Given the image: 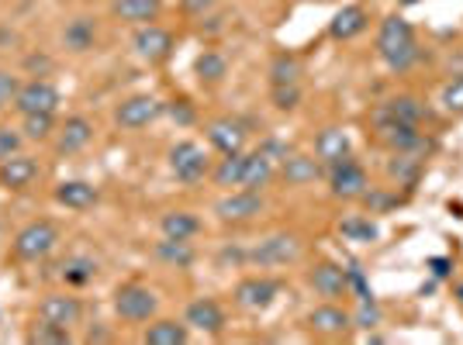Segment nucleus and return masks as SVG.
Returning a JSON list of instances; mask_svg holds the SVG:
<instances>
[{"mask_svg": "<svg viewBox=\"0 0 463 345\" xmlns=\"http://www.w3.org/2000/svg\"><path fill=\"white\" fill-rule=\"evenodd\" d=\"M370 24V14L364 4H346L343 11H335L328 21V35L335 42H353L356 35H364Z\"/></svg>", "mask_w": 463, "mask_h": 345, "instance_id": "obj_21", "label": "nucleus"}, {"mask_svg": "<svg viewBox=\"0 0 463 345\" xmlns=\"http://www.w3.org/2000/svg\"><path fill=\"white\" fill-rule=\"evenodd\" d=\"M156 311H159V297H156L153 287H146V284H125V287L115 290V314L121 322L142 325V322H153Z\"/></svg>", "mask_w": 463, "mask_h": 345, "instance_id": "obj_3", "label": "nucleus"}, {"mask_svg": "<svg viewBox=\"0 0 463 345\" xmlns=\"http://www.w3.org/2000/svg\"><path fill=\"white\" fill-rule=\"evenodd\" d=\"M18 87H21L18 77H11V73H4V70H0V111L14 104V94H18Z\"/></svg>", "mask_w": 463, "mask_h": 345, "instance_id": "obj_43", "label": "nucleus"}, {"mask_svg": "<svg viewBox=\"0 0 463 345\" xmlns=\"http://www.w3.org/2000/svg\"><path fill=\"white\" fill-rule=\"evenodd\" d=\"M315 155H318V163H322L326 170L335 166V163H343V159H349V155H353V142H349L346 128H335V125L322 128L318 138H315Z\"/></svg>", "mask_w": 463, "mask_h": 345, "instance_id": "obj_20", "label": "nucleus"}, {"mask_svg": "<svg viewBox=\"0 0 463 345\" xmlns=\"http://www.w3.org/2000/svg\"><path fill=\"white\" fill-rule=\"evenodd\" d=\"M308 284H311V290H315L318 297H328V301H335V297L349 294L346 269L339 266V263H332V259L315 263V269L308 273Z\"/></svg>", "mask_w": 463, "mask_h": 345, "instance_id": "obj_17", "label": "nucleus"}, {"mask_svg": "<svg viewBox=\"0 0 463 345\" xmlns=\"http://www.w3.org/2000/svg\"><path fill=\"white\" fill-rule=\"evenodd\" d=\"M242 172H246V153H235V155H222L218 166L212 170L214 187H242Z\"/></svg>", "mask_w": 463, "mask_h": 345, "instance_id": "obj_30", "label": "nucleus"}, {"mask_svg": "<svg viewBox=\"0 0 463 345\" xmlns=\"http://www.w3.org/2000/svg\"><path fill=\"white\" fill-rule=\"evenodd\" d=\"M377 56L384 59L391 73H408L419 62V42H415V28L405 18L391 14L381 21L377 28Z\"/></svg>", "mask_w": 463, "mask_h": 345, "instance_id": "obj_1", "label": "nucleus"}, {"mask_svg": "<svg viewBox=\"0 0 463 345\" xmlns=\"http://www.w3.org/2000/svg\"><path fill=\"white\" fill-rule=\"evenodd\" d=\"M439 104H443L446 115H463V73L446 83L443 94H439Z\"/></svg>", "mask_w": 463, "mask_h": 345, "instance_id": "obj_39", "label": "nucleus"}, {"mask_svg": "<svg viewBox=\"0 0 463 345\" xmlns=\"http://www.w3.org/2000/svg\"><path fill=\"white\" fill-rule=\"evenodd\" d=\"M59 276H62L70 287H87V284L97 276V263L90 259V256H70V259H62Z\"/></svg>", "mask_w": 463, "mask_h": 345, "instance_id": "obj_32", "label": "nucleus"}, {"mask_svg": "<svg viewBox=\"0 0 463 345\" xmlns=\"http://www.w3.org/2000/svg\"><path fill=\"white\" fill-rule=\"evenodd\" d=\"M163 111H166V104H163L159 97L132 94L115 107V121H118V128H125V132H138V128H149Z\"/></svg>", "mask_w": 463, "mask_h": 345, "instance_id": "obj_4", "label": "nucleus"}, {"mask_svg": "<svg viewBox=\"0 0 463 345\" xmlns=\"http://www.w3.org/2000/svg\"><path fill=\"white\" fill-rule=\"evenodd\" d=\"M187 339H191L187 322H174V318H159L142 331L146 345H187Z\"/></svg>", "mask_w": 463, "mask_h": 345, "instance_id": "obj_26", "label": "nucleus"}, {"mask_svg": "<svg viewBox=\"0 0 463 345\" xmlns=\"http://www.w3.org/2000/svg\"><path fill=\"white\" fill-rule=\"evenodd\" d=\"M353 322H356V328L381 325V307H377V301H373V297H360V311L353 314Z\"/></svg>", "mask_w": 463, "mask_h": 345, "instance_id": "obj_42", "label": "nucleus"}, {"mask_svg": "<svg viewBox=\"0 0 463 345\" xmlns=\"http://www.w3.org/2000/svg\"><path fill=\"white\" fill-rule=\"evenodd\" d=\"M56 200L70 211H87L97 204V191L87 180H62L56 187Z\"/></svg>", "mask_w": 463, "mask_h": 345, "instance_id": "obj_27", "label": "nucleus"}, {"mask_svg": "<svg viewBox=\"0 0 463 345\" xmlns=\"http://www.w3.org/2000/svg\"><path fill=\"white\" fill-rule=\"evenodd\" d=\"M90 142H94V125H90V117L73 115L56 128V153L59 155H77V153H83Z\"/></svg>", "mask_w": 463, "mask_h": 345, "instance_id": "obj_15", "label": "nucleus"}, {"mask_svg": "<svg viewBox=\"0 0 463 345\" xmlns=\"http://www.w3.org/2000/svg\"><path fill=\"white\" fill-rule=\"evenodd\" d=\"M453 297H457V301L463 304V284H457V287H453Z\"/></svg>", "mask_w": 463, "mask_h": 345, "instance_id": "obj_47", "label": "nucleus"}, {"mask_svg": "<svg viewBox=\"0 0 463 345\" xmlns=\"http://www.w3.org/2000/svg\"><path fill=\"white\" fill-rule=\"evenodd\" d=\"M263 208H267L263 193L239 187V191H232L229 197H222V200L214 204V214H218L225 225H242V221H252V218H260V214H263Z\"/></svg>", "mask_w": 463, "mask_h": 345, "instance_id": "obj_8", "label": "nucleus"}, {"mask_svg": "<svg viewBox=\"0 0 463 345\" xmlns=\"http://www.w3.org/2000/svg\"><path fill=\"white\" fill-rule=\"evenodd\" d=\"M387 172H391V180L411 187V183L419 180V172H422V159L415 153H394V159L387 163Z\"/></svg>", "mask_w": 463, "mask_h": 345, "instance_id": "obj_34", "label": "nucleus"}, {"mask_svg": "<svg viewBox=\"0 0 463 345\" xmlns=\"http://www.w3.org/2000/svg\"><path fill=\"white\" fill-rule=\"evenodd\" d=\"M159 231H163V238H187L191 242L201 231V218L191 211H166L159 218Z\"/></svg>", "mask_w": 463, "mask_h": 345, "instance_id": "obj_28", "label": "nucleus"}, {"mask_svg": "<svg viewBox=\"0 0 463 345\" xmlns=\"http://www.w3.org/2000/svg\"><path fill=\"white\" fill-rule=\"evenodd\" d=\"M166 111H170L174 121H180V125H194V107L187 104V100H174Z\"/></svg>", "mask_w": 463, "mask_h": 345, "instance_id": "obj_44", "label": "nucleus"}, {"mask_svg": "<svg viewBox=\"0 0 463 345\" xmlns=\"http://www.w3.org/2000/svg\"><path fill=\"white\" fill-rule=\"evenodd\" d=\"M381 117H394V121L419 125V121L425 117V104L411 94H398V97H391V100H384V104L373 111V121H381Z\"/></svg>", "mask_w": 463, "mask_h": 345, "instance_id": "obj_23", "label": "nucleus"}, {"mask_svg": "<svg viewBox=\"0 0 463 345\" xmlns=\"http://www.w3.org/2000/svg\"><path fill=\"white\" fill-rule=\"evenodd\" d=\"M373 125H377V135H381V142H384L391 153H419L425 145L419 125L394 121V117H381V121H373Z\"/></svg>", "mask_w": 463, "mask_h": 345, "instance_id": "obj_12", "label": "nucleus"}, {"mask_svg": "<svg viewBox=\"0 0 463 345\" xmlns=\"http://www.w3.org/2000/svg\"><path fill=\"white\" fill-rule=\"evenodd\" d=\"M326 172V166L318 163V155H301V153H290L284 163H280V170L277 176L288 183V187H308L315 183L318 176Z\"/></svg>", "mask_w": 463, "mask_h": 345, "instance_id": "obj_22", "label": "nucleus"}, {"mask_svg": "<svg viewBox=\"0 0 463 345\" xmlns=\"http://www.w3.org/2000/svg\"><path fill=\"white\" fill-rule=\"evenodd\" d=\"M156 259H163V263H170V266L184 269L194 263V249L187 238H163V242H156Z\"/></svg>", "mask_w": 463, "mask_h": 345, "instance_id": "obj_33", "label": "nucleus"}, {"mask_svg": "<svg viewBox=\"0 0 463 345\" xmlns=\"http://www.w3.org/2000/svg\"><path fill=\"white\" fill-rule=\"evenodd\" d=\"M184 322H187V328H194V331L222 335V331H225V311H222V304L212 301V297H197V301H191L187 311H184Z\"/></svg>", "mask_w": 463, "mask_h": 345, "instance_id": "obj_16", "label": "nucleus"}, {"mask_svg": "<svg viewBox=\"0 0 463 345\" xmlns=\"http://www.w3.org/2000/svg\"><path fill=\"white\" fill-rule=\"evenodd\" d=\"M39 159H32V155H11V159H4L0 163V187L4 191H11V193H21V191H28L35 180H39Z\"/></svg>", "mask_w": 463, "mask_h": 345, "instance_id": "obj_14", "label": "nucleus"}, {"mask_svg": "<svg viewBox=\"0 0 463 345\" xmlns=\"http://www.w3.org/2000/svg\"><path fill=\"white\" fill-rule=\"evenodd\" d=\"M298 256H301V238H298V235H288V231H277L270 238H263V242L250 252V259L260 263V266H288Z\"/></svg>", "mask_w": 463, "mask_h": 345, "instance_id": "obj_10", "label": "nucleus"}, {"mask_svg": "<svg viewBox=\"0 0 463 345\" xmlns=\"http://www.w3.org/2000/svg\"><path fill=\"white\" fill-rule=\"evenodd\" d=\"M97 42V24L90 18H73L62 32V45L70 52H90Z\"/></svg>", "mask_w": 463, "mask_h": 345, "instance_id": "obj_29", "label": "nucleus"}, {"mask_svg": "<svg viewBox=\"0 0 463 345\" xmlns=\"http://www.w3.org/2000/svg\"><path fill=\"white\" fill-rule=\"evenodd\" d=\"M214 4H218V0H180V7H184L187 14H194V18H204Z\"/></svg>", "mask_w": 463, "mask_h": 345, "instance_id": "obj_45", "label": "nucleus"}, {"mask_svg": "<svg viewBox=\"0 0 463 345\" xmlns=\"http://www.w3.org/2000/svg\"><path fill=\"white\" fill-rule=\"evenodd\" d=\"M21 135L28 142H45L56 135V115H24L21 121Z\"/></svg>", "mask_w": 463, "mask_h": 345, "instance_id": "obj_36", "label": "nucleus"}, {"mask_svg": "<svg viewBox=\"0 0 463 345\" xmlns=\"http://www.w3.org/2000/svg\"><path fill=\"white\" fill-rule=\"evenodd\" d=\"M270 100L277 111H294V107L301 104V87H298V83H280V87L270 90Z\"/></svg>", "mask_w": 463, "mask_h": 345, "instance_id": "obj_40", "label": "nucleus"}, {"mask_svg": "<svg viewBox=\"0 0 463 345\" xmlns=\"http://www.w3.org/2000/svg\"><path fill=\"white\" fill-rule=\"evenodd\" d=\"M28 342H35V345H66V342H70V328H59V325H52V322H42V318H39V325L28 331Z\"/></svg>", "mask_w": 463, "mask_h": 345, "instance_id": "obj_37", "label": "nucleus"}, {"mask_svg": "<svg viewBox=\"0 0 463 345\" xmlns=\"http://www.w3.org/2000/svg\"><path fill=\"white\" fill-rule=\"evenodd\" d=\"M132 49H136V56L142 59V62L159 66V62H166V59L174 56L176 42H174V35H170L166 28H159V24H138L136 39H132Z\"/></svg>", "mask_w": 463, "mask_h": 345, "instance_id": "obj_9", "label": "nucleus"}, {"mask_svg": "<svg viewBox=\"0 0 463 345\" xmlns=\"http://www.w3.org/2000/svg\"><path fill=\"white\" fill-rule=\"evenodd\" d=\"M194 73H197L201 83H222L229 77V59L222 52H214V49H204L201 56L194 59Z\"/></svg>", "mask_w": 463, "mask_h": 345, "instance_id": "obj_31", "label": "nucleus"}, {"mask_svg": "<svg viewBox=\"0 0 463 345\" xmlns=\"http://www.w3.org/2000/svg\"><path fill=\"white\" fill-rule=\"evenodd\" d=\"M111 14L125 24H153L163 14V0H115Z\"/></svg>", "mask_w": 463, "mask_h": 345, "instance_id": "obj_25", "label": "nucleus"}, {"mask_svg": "<svg viewBox=\"0 0 463 345\" xmlns=\"http://www.w3.org/2000/svg\"><path fill=\"white\" fill-rule=\"evenodd\" d=\"M402 7H415V4H422V0H398Z\"/></svg>", "mask_w": 463, "mask_h": 345, "instance_id": "obj_48", "label": "nucleus"}, {"mask_svg": "<svg viewBox=\"0 0 463 345\" xmlns=\"http://www.w3.org/2000/svg\"><path fill=\"white\" fill-rule=\"evenodd\" d=\"M339 231L346 235L349 242H373L381 231H377V225L370 221V218H346L343 225H339Z\"/></svg>", "mask_w": 463, "mask_h": 345, "instance_id": "obj_38", "label": "nucleus"}, {"mask_svg": "<svg viewBox=\"0 0 463 345\" xmlns=\"http://www.w3.org/2000/svg\"><path fill=\"white\" fill-rule=\"evenodd\" d=\"M56 246H59V228L52 221L39 218V221H28V225L14 235V259H21V263H39V259H45Z\"/></svg>", "mask_w": 463, "mask_h": 345, "instance_id": "obj_2", "label": "nucleus"}, {"mask_svg": "<svg viewBox=\"0 0 463 345\" xmlns=\"http://www.w3.org/2000/svg\"><path fill=\"white\" fill-rule=\"evenodd\" d=\"M298 79H301V59L290 56V52L273 56V62H270V83L273 87H280V83H298Z\"/></svg>", "mask_w": 463, "mask_h": 345, "instance_id": "obj_35", "label": "nucleus"}, {"mask_svg": "<svg viewBox=\"0 0 463 345\" xmlns=\"http://www.w3.org/2000/svg\"><path fill=\"white\" fill-rule=\"evenodd\" d=\"M24 142H28V138H24L18 128H7V125H0V163H4V159H11V155H18Z\"/></svg>", "mask_w": 463, "mask_h": 345, "instance_id": "obj_41", "label": "nucleus"}, {"mask_svg": "<svg viewBox=\"0 0 463 345\" xmlns=\"http://www.w3.org/2000/svg\"><path fill=\"white\" fill-rule=\"evenodd\" d=\"M429 266L436 276H449V259H429Z\"/></svg>", "mask_w": 463, "mask_h": 345, "instance_id": "obj_46", "label": "nucleus"}, {"mask_svg": "<svg viewBox=\"0 0 463 345\" xmlns=\"http://www.w3.org/2000/svg\"><path fill=\"white\" fill-rule=\"evenodd\" d=\"M277 163H273L270 155L263 153V149H256V153L246 155V172H242V187L246 191H263V187H270L273 180H277Z\"/></svg>", "mask_w": 463, "mask_h": 345, "instance_id": "obj_24", "label": "nucleus"}, {"mask_svg": "<svg viewBox=\"0 0 463 345\" xmlns=\"http://www.w3.org/2000/svg\"><path fill=\"white\" fill-rule=\"evenodd\" d=\"M277 294H280V284L270 276H246L235 287V304L242 311H267L277 301Z\"/></svg>", "mask_w": 463, "mask_h": 345, "instance_id": "obj_13", "label": "nucleus"}, {"mask_svg": "<svg viewBox=\"0 0 463 345\" xmlns=\"http://www.w3.org/2000/svg\"><path fill=\"white\" fill-rule=\"evenodd\" d=\"M328 191L339 200H360L370 191L367 170L353 155L343 159V163H335V166H328Z\"/></svg>", "mask_w": 463, "mask_h": 345, "instance_id": "obj_7", "label": "nucleus"}, {"mask_svg": "<svg viewBox=\"0 0 463 345\" xmlns=\"http://www.w3.org/2000/svg\"><path fill=\"white\" fill-rule=\"evenodd\" d=\"M170 172L180 183H201L212 172V159L197 142H176L170 149Z\"/></svg>", "mask_w": 463, "mask_h": 345, "instance_id": "obj_5", "label": "nucleus"}, {"mask_svg": "<svg viewBox=\"0 0 463 345\" xmlns=\"http://www.w3.org/2000/svg\"><path fill=\"white\" fill-rule=\"evenodd\" d=\"M59 104H62V94H59L49 79H32V83H21L18 87L11 107L24 117V115H56Z\"/></svg>", "mask_w": 463, "mask_h": 345, "instance_id": "obj_6", "label": "nucleus"}, {"mask_svg": "<svg viewBox=\"0 0 463 345\" xmlns=\"http://www.w3.org/2000/svg\"><path fill=\"white\" fill-rule=\"evenodd\" d=\"M39 318L42 322H52L59 328H73L80 325L83 318V304L70 294H45L39 304Z\"/></svg>", "mask_w": 463, "mask_h": 345, "instance_id": "obj_18", "label": "nucleus"}, {"mask_svg": "<svg viewBox=\"0 0 463 345\" xmlns=\"http://www.w3.org/2000/svg\"><path fill=\"white\" fill-rule=\"evenodd\" d=\"M204 135H208V142H212L214 153H222V155L242 153V149H246V138H250L246 125L235 121V117H214V121H208Z\"/></svg>", "mask_w": 463, "mask_h": 345, "instance_id": "obj_11", "label": "nucleus"}, {"mask_svg": "<svg viewBox=\"0 0 463 345\" xmlns=\"http://www.w3.org/2000/svg\"><path fill=\"white\" fill-rule=\"evenodd\" d=\"M308 328L315 335H326V339H339L353 328V314L335 304H318L308 311Z\"/></svg>", "mask_w": 463, "mask_h": 345, "instance_id": "obj_19", "label": "nucleus"}]
</instances>
